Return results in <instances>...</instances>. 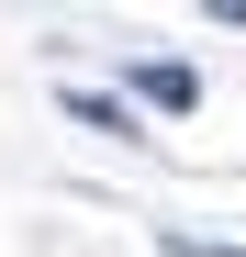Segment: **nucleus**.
<instances>
[{"instance_id":"nucleus-1","label":"nucleus","mask_w":246,"mask_h":257,"mask_svg":"<svg viewBox=\"0 0 246 257\" xmlns=\"http://www.w3.org/2000/svg\"><path fill=\"white\" fill-rule=\"evenodd\" d=\"M135 101H157V112H190V101H201V78H190L179 56H146V67H135Z\"/></svg>"},{"instance_id":"nucleus-2","label":"nucleus","mask_w":246,"mask_h":257,"mask_svg":"<svg viewBox=\"0 0 246 257\" xmlns=\"http://www.w3.org/2000/svg\"><path fill=\"white\" fill-rule=\"evenodd\" d=\"M67 112L90 123V135H135V112H123V101H101V90H67Z\"/></svg>"},{"instance_id":"nucleus-3","label":"nucleus","mask_w":246,"mask_h":257,"mask_svg":"<svg viewBox=\"0 0 246 257\" xmlns=\"http://www.w3.org/2000/svg\"><path fill=\"white\" fill-rule=\"evenodd\" d=\"M168 257H235V246H190V235H168Z\"/></svg>"}]
</instances>
